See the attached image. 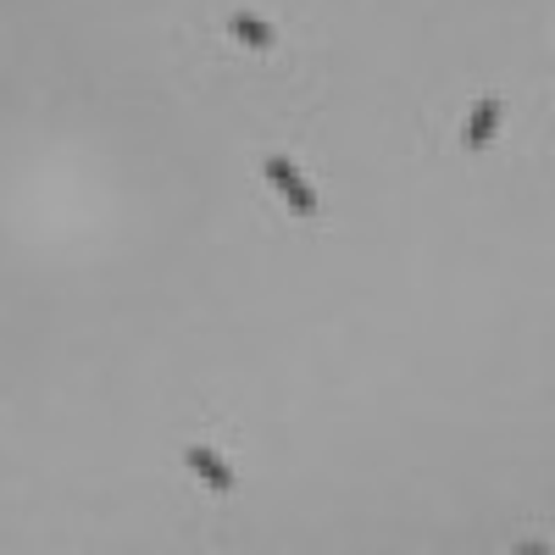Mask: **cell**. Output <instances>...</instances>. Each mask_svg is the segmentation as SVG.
I'll return each instance as SVG.
<instances>
[{
    "instance_id": "cell-1",
    "label": "cell",
    "mask_w": 555,
    "mask_h": 555,
    "mask_svg": "<svg viewBox=\"0 0 555 555\" xmlns=\"http://www.w3.org/2000/svg\"><path fill=\"white\" fill-rule=\"evenodd\" d=\"M267 178H272L278 190L289 195V206H295V211H317V195H311L306 183H300V172H295L289 162H267Z\"/></svg>"
},
{
    "instance_id": "cell-2",
    "label": "cell",
    "mask_w": 555,
    "mask_h": 555,
    "mask_svg": "<svg viewBox=\"0 0 555 555\" xmlns=\"http://www.w3.org/2000/svg\"><path fill=\"white\" fill-rule=\"evenodd\" d=\"M494 128H500V106H494V101H483V106L473 112V122H467V145H473V151H483L489 139H494Z\"/></svg>"
},
{
    "instance_id": "cell-3",
    "label": "cell",
    "mask_w": 555,
    "mask_h": 555,
    "mask_svg": "<svg viewBox=\"0 0 555 555\" xmlns=\"http://www.w3.org/2000/svg\"><path fill=\"white\" fill-rule=\"evenodd\" d=\"M190 467H201V473L211 478V489H228V467H217L206 450H190Z\"/></svg>"
},
{
    "instance_id": "cell-4",
    "label": "cell",
    "mask_w": 555,
    "mask_h": 555,
    "mask_svg": "<svg viewBox=\"0 0 555 555\" xmlns=\"http://www.w3.org/2000/svg\"><path fill=\"white\" fill-rule=\"evenodd\" d=\"M234 28H240L245 39H256V44H272V28H261V23H250V17H234Z\"/></svg>"
}]
</instances>
